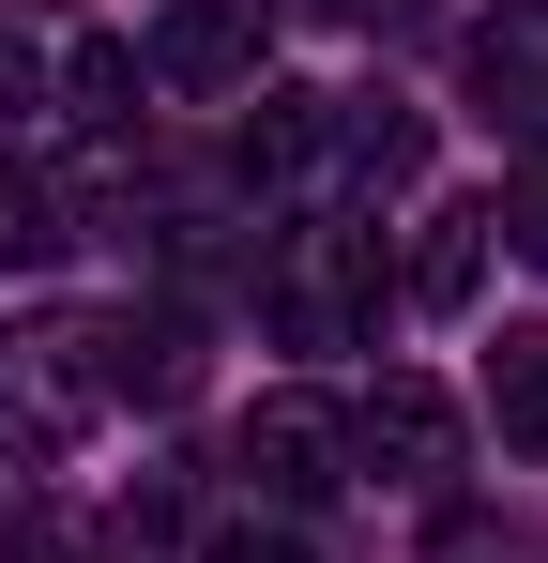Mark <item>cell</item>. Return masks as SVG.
<instances>
[{"instance_id":"1","label":"cell","mask_w":548,"mask_h":563,"mask_svg":"<svg viewBox=\"0 0 548 563\" xmlns=\"http://www.w3.org/2000/svg\"><path fill=\"white\" fill-rule=\"evenodd\" d=\"M260 305H274V335H289V351H365V335H381V305H396L381 229H289V244H274V275H260Z\"/></svg>"},{"instance_id":"2","label":"cell","mask_w":548,"mask_h":563,"mask_svg":"<svg viewBox=\"0 0 548 563\" xmlns=\"http://www.w3.org/2000/svg\"><path fill=\"white\" fill-rule=\"evenodd\" d=\"M336 427H351V457L381 472V487H442V472H457V396L427 366H381V396L336 411Z\"/></svg>"},{"instance_id":"3","label":"cell","mask_w":548,"mask_h":563,"mask_svg":"<svg viewBox=\"0 0 548 563\" xmlns=\"http://www.w3.org/2000/svg\"><path fill=\"white\" fill-rule=\"evenodd\" d=\"M229 457H244V487H260V503H320V487H351V427H336L320 396H260Z\"/></svg>"},{"instance_id":"4","label":"cell","mask_w":548,"mask_h":563,"mask_svg":"<svg viewBox=\"0 0 548 563\" xmlns=\"http://www.w3.org/2000/svg\"><path fill=\"white\" fill-rule=\"evenodd\" d=\"M260 0H168L153 15V46H138V77H168V92H244L260 77Z\"/></svg>"},{"instance_id":"5","label":"cell","mask_w":548,"mask_h":563,"mask_svg":"<svg viewBox=\"0 0 548 563\" xmlns=\"http://www.w3.org/2000/svg\"><path fill=\"white\" fill-rule=\"evenodd\" d=\"M472 107H487L503 137H548V0L472 15Z\"/></svg>"},{"instance_id":"6","label":"cell","mask_w":548,"mask_h":563,"mask_svg":"<svg viewBox=\"0 0 548 563\" xmlns=\"http://www.w3.org/2000/svg\"><path fill=\"white\" fill-rule=\"evenodd\" d=\"M320 153H336V168H351L365 198L427 184V122H412V107H320Z\"/></svg>"},{"instance_id":"7","label":"cell","mask_w":548,"mask_h":563,"mask_svg":"<svg viewBox=\"0 0 548 563\" xmlns=\"http://www.w3.org/2000/svg\"><path fill=\"white\" fill-rule=\"evenodd\" d=\"M487 229H503V213H472V198H442V213H427V244H412V275H396V289H412V305H442V320H457V305H472V275H487Z\"/></svg>"},{"instance_id":"8","label":"cell","mask_w":548,"mask_h":563,"mask_svg":"<svg viewBox=\"0 0 548 563\" xmlns=\"http://www.w3.org/2000/svg\"><path fill=\"white\" fill-rule=\"evenodd\" d=\"M487 411H503V442H548V320H503V351H487Z\"/></svg>"},{"instance_id":"9","label":"cell","mask_w":548,"mask_h":563,"mask_svg":"<svg viewBox=\"0 0 548 563\" xmlns=\"http://www.w3.org/2000/svg\"><path fill=\"white\" fill-rule=\"evenodd\" d=\"M62 244H77V229H62V184H46V168H0V260H15V275H46Z\"/></svg>"},{"instance_id":"10","label":"cell","mask_w":548,"mask_h":563,"mask_svg":"<svg viewBox=\"0 0 548 563\" xmlns=\"http://www.w3.org/2000/svg\"><path fill=\"white\" fill-rule=\"evenodd\" d=\"M46 92L77 107V122H122V107H138V46H107V31H91V46H62V77H46Z\"/></svg>"},{"instance_id":"11","label":"cell","mask_w":548,"mask_h":563,"mask_svg":"<svg viewBox=\"0 0 548 563\" xmlns=\"http://www.w3.org/2000/svg\"><path fill=\"white\" fill-rule=\"evenodd\" d=\"M46 107V62H31V31H15V0H0V137Z\"/></svg>"},{"instance_id":"12","label":"cell","mask_w":548,"mask_h":563,"mask_svg":"<svg viewBox=\"0 0 548 563\" xmlns=\"http://www.w3.org/2000/svg\"><path fill=\"white\" fill-rule=\"evenodd\" d=\"M198 563H305V533H289V518H229Z\"/></svg>"}]
</instances>
